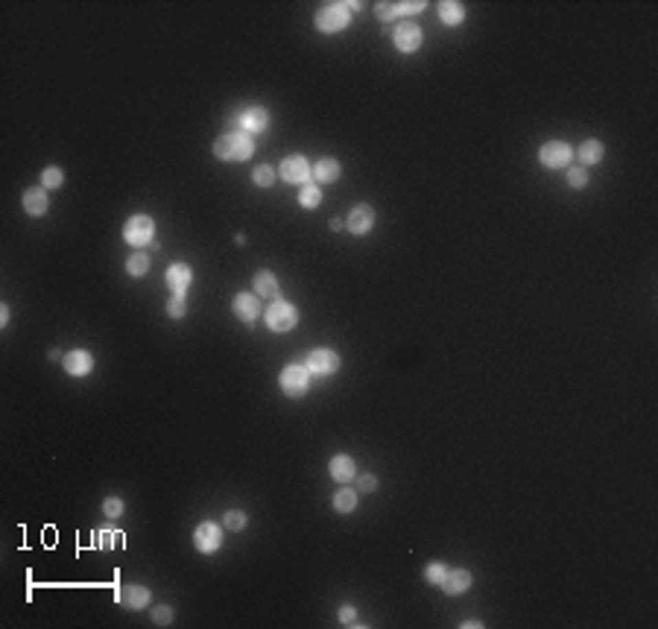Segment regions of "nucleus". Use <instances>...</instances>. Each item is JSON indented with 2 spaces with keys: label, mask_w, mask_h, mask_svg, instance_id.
I'll return each mask as SVG.
<instances>
[{
  "label": "nucleus",
  "mask_w": 658,
  "mask_h": 629,
  "mask_svg": "<svg viewBox=\"0 0 658 629\" xmlns=\"http://www.w3.org/2000/svg\"><path fill=\"white\" fill-rule=\"evenodd\" d=\"M252 138L249 132H226L214 141V156L223 161H246L252 156Z\"/></svg>",
  "instance_id": "1"
},
{
  "label": "nucleus",
  "mask_w": 658,
  "mask_h": 629,
  "mask_svg": "<svg viewBox=\"0 0 658 629\" xmlns=\"http://www.w3.org/2000/svg\"><path fill=\"white\" fill-rule=\"evenodd\" d=\"M357 9H360V3H325L316 12V27L322 32H340L349 27V21Z\"/></svg>",
  "instance_id": "2"
},
{
  "label": "nucleus",
  "mask_w": 658,
  "mask_h": 629,
  "mask_svg": "<svg viewBox=\"0 0 658 629\" xmlns=\"http://www.w3.org/2000/svg\"><path fill=\"white\" fill-rule=\"evenodd\" d=\"M263 317H267V325H270V328H272L275 334H287V331H293V328H296V322H298L296 308L290 305V301H284V299L272 301Z\"/></svg>",
  "instance_id": "3"
},
{
  "label": "nucleus",
  "mask_w": 658,
  "mask_h": 629,
  "mask_svg": "<svg viewBox=\"0 0 658 629\" xmlns=\"http://www.w3.org/2000/svg\"><path fill=\"white\" fill-rule=\"evenodd\" d=\"M281 390L284 395H290V398H302V395H307L310 390V369L307 366H287L281 372Z\"/></svg>",
  "instance_id": "4"
},
{
  "label": "nucleus",
  "mask_w": 658,
  "mask_h": 629,
  "mask_svg": "<svg viewBox=\"0 0 658 629\" xmlns=\"http://www.w3.org/2000/svg\"><path fill=\"white\" fill-rule=\"evenodd\" d=\"M155 235V223L146 214H135L129 217V223L123 228V237L129 246H149V240Z\"/></svg>",
  "instance_id": "5"
},
{
  "label": "nucleus",
  "mask_w": 658,
  "mask_h": 629,
  "mask_svg": "<svg viewBox=\"0 0 658 629\" xmlns=\"http://www.w3.org/2000/svg\"><path fill=\"white\" fill-rule=\"evenodd\" d=\"M193 544L199 553H217L219 544H223V527H217L214 521H205L196 527L193 533Z\"/></svg>",
  "instance_id": "6"
},
{
  "label": "nucleus",
  "mask_w": 658,
  "mask_h": 629,
  "mask_svg": "<svg viewBox=\"0 0 658 629\" xmlns=\"http://www.w3.org/2000/svg\"><path fill=\"white\" fill-rule=\"evenodd\" d=\"M571 156H573V149H571L568 144H564V141H550V144L541 147V153H538L541 164L550 167V170H562V167H568Z\"/></svg>",
  "instance_id": "7"
},
{
  "label": "nucleus",
  "mask_w": 658,
  "mask_h": 629,
  "mask_svg": "<svg viewBox=\"0 0 658 629\" xmlns=\"http://www.w3.org/2000/svg\"><path fill=\"white\" fill-rule=\"evenodd\" d=\"M392 44H395L401 53H415L421 47V30H419V24H413V21L398 24L395 32H392Z\"/></svg>",
  "instance_id": "8"
},
{
  "label": "nucleus",
  "mask_w": 658,
  "mask_h": 629,
  "mask_svg": "<svg viewBox=\"0 0 658 629\" xmlns=\"http://www.w3.org/2000/svg\"><path fill=\"white\" fill-rule=\"evenodd\" d=\"M307 369L314 372V375L328 378V375H333V372L340 369V354L331 352V348H316V352L307 357Z\"/></svg>",
  "instance_id": "9"
},
{
  "label": "nucleus",
  "mask_w": 658,
  "mask_h": 629,
  "mask_svg": "<svg viewBox=\"0 0 658 629\" xmlns=\"http://www.w3.org/2000/svg\"><path fill=\"white\" fill-rule=\"evenodd\" d=\"M345 228L351 235H369L375 228V208L372 205H354L349 220H345Z\"/></svg>",
  "instance_id": "10"
},
{
  "label": "nucleus",
  "mask_w": 658,
  "mask_h": 629,
  "mask_svg": "<svg viewBox=\"0 0 658 629\" xmlns=\"http://www.w3.org/2000/svg\"><path fill=\"white\" fill-rule=\"evenodd\" d=\"M149 588L146 586H138V582H129V586H120L118 588V603L126 606V609H144V606H149Z\"/></svg>",
  "instance_id": "11"
},
{
  "label": "nucleus",
  "mask_w": 658,
  "mask_h": 629,
  "mask_svg": "<svg viewBox=\"0 0 658 629\" xmlns=\"http://www.w3.org/2000/svg\"><path fill=\"white\" fill-rule=\"evenodd\" d=\"M310 164H307V158L302 156H290V158H284V164H281V176L284 182H293V184H305L310 179Z\"/></svg>",
  "instance_id": "12"
},
{
  "label": "nucleus",
  "mask_w": 658,
  "mask_h": 629,
  "mask_svg": "<svg viewBox=\"0 0 658 629\" xmlns=\"http://www.w3.org/2000/svg\"><path fill=\"white\" fill-rule=\"evenodd\" d=\"M62 363H65L67 375L83 378V375H88V372L94 369V357H91V352H85V348H76V352H67V354H65Z\"/></svg>",
  "instance_id": "13"
},
{
  "label": "nucleus",
  "mask_w": 658,
  "mask_h": 629,
  "mask_svg": "<svg viewBox=\"0 0 658 629\" xmlns=\"http://www.w3.org/2000/svg\"><path fill=\"white\" fill-rule=\"evenodd\" d=\"M234 317H240L243 322H255L261 317V299L255 293H237L232 301Z\"/></svg>",
  "instance_id": "14"
},
{
  "label": "nucleus",
  "mask_w": 658,
  "mask_h": 629,
  "mask_svg": "<svg viewBox=\"0 0 658 629\" xmlns=\"http://www.w3.org/2000/svg\"><path fill=\"white\" fill-rule=\"evenodd\" d=\"M190 281H193V270L188 264H173L167 270V287L176 296H184V290L190 287Z\"/></svg>",
  "instance_id": "15"
},
{
  "label": "nucleus",
  "mask_w": 658,
  "mask_h": 629,
  "mask_svg": "<svg viewBox=\"0 0 658 629\" xmlns=\"http://www.w3.org/2000/svg\"><path fill=\"white\" fill-rule=\"evenodd\" d=\"M47 208H50V196L44 188H30L24 191V211L30 217H44L47 214Z\"/></svg>",
  "instance_id": "16"
},
{
  "label": "nucleus",
  "mask_w": 658,
  "mask_h": 629,
  "mask_svg": "<svg viewBox=\"0 0 658 629\" xmlns=\"http://www.w3.org/2000/svg\"><path fill=\"white\" fill-rule=\"evenodd\" d=\"M471 582H474V577H471V571L465 568H454V571H448L445 579H442V588L448 594H463L471 588Z\"/></svg>",
  "instance_id": "17"
},
{
  "label": "nucleus",
  "mask_w": 658,
  "mask_h": 629,
  "mask_svg": "<svg viewBox=\"0 0 658 629\" xmlns=\"http://www.w3.org/2000/svg\"><path fill=\"white\" fill-rule=\"evenodd\" d=\"M267 123H270V114H267V109H261V106H252L246 111H240V126H243L246 132H263V129H267Z\"/></svg>",
  "instance_id": "18"
},
{
  "label": "nucleus",
  "mask_w": 658,
  "mask_h": 629,
  "mask_svg": "<svg viewBox=\"0 0 658 629\" xmlns=\"http://www.w3.org/2000/svg\"><path fill=\"white\" fill-rule=\"evenodd\" d=\"M331 477L333 480H340V483H345V480H354V474H357V465H354V457H349V454H337V457L331 460Z\"/></svg>",
  "instance_id": "19"
},
{
  "label": "nucleus",
  "mask_w": 658,
  "mask_h": 629,
  "mask_svg": "<svg viewBox=\"0 0 658 629\" xmlns=\"http://www.w3.org/2000/svg\"><path fill=\"white\" fill-rule=\"evenodd\" d=\"M424 3L421 0H413V3H377V18L380 21H392L398 15H410V12H421Z\"/></svg>",
  "instance_id": "20"
},
{
  "label": "nucleus",
  "mask_w": 658,
  "mask_h": 629,
  "mask_svg": "<svg viewBox=\"0 0 658 629\" xmlns=\"http://www.w3.org/2000/svg\"><path fill=\"white\" fill-rule=\"evenodd\" d=\"M439 18H442V24H448V27H457L465 21V6L457 3V0H442V3H439Z\"/></svg>",
  "instance_id": "21"
},
{
  "label": "nucleus",
  "mask_w": 658,
  "mask_h": 629,
  "mask_svg": "<svg viewBox=\"0 0 658 629\" xmlns=\"http://www.w3.org/2000/svg\"><path fill=\"white\" fill-rule=\"evenodd\" d=\"M252 287H255V293H261V299H272L278 293V278H275L270 270H261L255 278H252Z\"/></svg>",
  "instance_id": "22"
},
{
  "label": "nucleus",
  "mask_w": 658,
  "mask_h": 629,
  "mask_svg": "<svg viewBox=\"0 0 658 629\" xmlns=\"http://www.w3.org/2000/svg\"><path fill=\"white\" fill-rule=\"evenodd\" d=\"M314 176H316V182H325V184L337 182V179H340V161H337V158H322V161H316Z\"/></svg>",
  "instance_id": "23"
},
{
  "label": "nucleus",
  "mask_w": 658,
  "mask_h": 629,
  "mask_svg": "<svg viewBox=\"0 0 658 629\" xmlns=\"http://www.w3.org/2000/svg\"><path fill=\"white\" fill-rule=\"evenodd\" d=\"M603 153H606V147L597 141V138H591V141H585L580 149H576V156H580V161L582 164H597L600 158H603Z\"/></svg>",
  "instance_id": "24"
},
{
  "label": "nucleus",
  "mask_w": 658,
  "mask_h": 629,
  "mask_svg": "<svg viewBox=\"0 0 658 629\" xmlns=\"http://www.w3.org/2000/svg\"><path fill=\"white\" fill-rule=\"evenodd\" d=\"M94 542H97L100 551H114L118 544H123V535H120L118 530H111V527H102V530L94 535Z\"/></svg>",
  "instance_id": "25"
},
{
  "label": "nucleus",
  "mask_w": 658,
  "mask_h": 629,
  "mask_svg": "<svg viewBox=\"0 0 658 629\" xmlns=\"http://www.w3.org/2000/svg\"><path fill=\"white\" fill-rule=\"evenodd\" d=\"M333 509H337V512H354L357 509L354 489H340V492L333 495Z\"/></svg>",
  "instance_id": "26"
},
{
  "label": "nucleus",
  "mask_w": 658,
  "mask_h": 629,
  "mask_svg": "<svg viewBox=\"0 0 658 629\" xmlns=\"http://www.w3.org/2000/svg\"><path fill=\"white\" fill-rule=\"evenodd\" d=\"M126 270H129V275H135V278L146 275V270H149V255H146V252L129 255V261H126Z\"/></svg>",
  "instance_id": "27"
},
{
  "label": "nucleus",
  "mask_w": 658,
  "mask_h": 629,
  "mask_svg": "<svg viewBox=\"0 0 658 629\" xmlns=\"http://www.w3.org/2000/svg\"><path fill=\"white\" fill-rule=\"evenodd\" d=\"M319 202H322V191H319V184L305 182L302 193H298V205H302V208H316Z\"/></svg>",
  "instance_id": "28"
},
{
  "label": "nucleus",
  "mask_w": 658,
  "mask_h": 629,
  "mask_svg": "<svg viewBox=\"0 0 658 629\" xmlns=\"http://www.w3.org/2000/svg\"><path fill=\"white\" fill-rule=\"evenodd\" d=\"M252 182H255L258 188H270V184L275 182V170L270 164H261V167L252 170Z\"/></svg>",
  "instance_id": "29"
},
{
  "label": "nucleus",
  "mask_w": 658,
  "mask_h": 629,
  "mask_svg": "<svg viewBox=\"0 0 658 629\" xmlns=\"http://www.w3.org/2000/svg\"><path fill=\"white\" fill-rule=\"evenodd\" d=\"M62 182H65V173H62L59 167H47V170L41 173V188H44V191H47V188H50V191L59 188Z\"/></svg>",
  "instance_id": "30"
},
{
  "label": "nucleus",
  "mask_w": 658,
  "mask_h": 629,
  "mask_svg": "<svg viewBox=\"0 0 658 629\" xmlns=\"http://www.w3.org/2000/svg\"><path fill=\"white\" fill-rule=\"evenodd\" d=\"M223 524L228 530H243L246 527V512H240V509H228L226 515H223Z\"/></svg>",
  "instance_id": "31"
},
{
  "label": "nucleus",
  "mask_w": 658,
  "mask_h": 629,
  "mask_svg": "<svg viewBox=\"0 0 658 629\" xmlns=\"http://www.w3.org/2000/svg\"><path fill=\"white\" fill-rule=\"evenodd\" d=\"M445 574H448V568H445L442 562H430V565H427V571H424V579L433 582V586H442Z\"/></svg>",
  "instance_id": "32"
},
{
  "label": "nucleus",
  "mask_w": 658,
  "mask_h": 629,
  "mask_svg": "<svg viewBox=\"0 0 658 629\" xmlns=\"http://www.w3.org/2000/svg\"><path fill=\"white\" fill-rule=\"evenodd\" d=\"M184 310H188V301H184V296H173V299L167 301V317L182 319V317H184Z\"/></svg>",
  "instance_id": "33"
},
{
  "label": "nucleus",
  "mask_w": 658,
  "mask_h": 629,
  "mask_svg": "<svg viewBox=\"0 0 658 629\" xmlns=\"http://www.w3.org/2000/svg\"><path fill=\"white\" fill-rule=\"evenodd\" d=\"M153 623L155 626H170L173 623V609H170V606H155V609H153Z\"/></svg>",
  "instance_id": "34"
},
{
  "label": "nucleus",
  "mask_w": 658,
  "mask_h": 629,
  "mask_svg": "<svg viewBox=\"0 0 658 629\" xmlns=\"http://www.w3.org/2000/svg\"><path fill=\"white\" fill-rule=\"evenodd\" d=\"M102 512H106L109 518H120L123 515V500L120 498H106L102 500Z\"/></svg>",
  "instance_id": "35"
},
{
  "label": "nucleus",
  "mask_w": 658,
  "mask_h": 629,
  "mask_svg": "<svg viewBox=\"0 0 658 629\" xmlns=\"http://www.w3.org/2000/svg\"><path fill=\"white\" fill-rule=\"evenodd\" d=\"M568 184H571V188H585V184H588V173L582 167L568 170Z\"/></svg>",
  "instance_id": "36"
},
{
  "label": "nucleus",
  "mask_w": 658,
  "mask_h": 629,
  "mask_svg": "<svg viewBox=\"0 0 658 629\" xmlns=\"http://www.w3.org/2000/svg\"><path fill=\"white\" fill-rule=\"evenodd\" d=\"M357 489H360V492H375L377 477L375 474H357Z\"/></svg>",
  "instance_id": "37"
},
{
  "label": "nucleus",
  "mask_w": 658,
  "mask_h": 629,
  "mask_svg": "<svg viewBox=\"0 0 658 629\" xmlns=\"http://www.w3.org/2000/svg\"><path fill=\"white\" fill-rule=\"evenodd\" d=\"M340 621H342L345 626H354V623H357V609H354V606H342V609H340Z\"/></svg>",
  "instance_id": "38"
},
{
  "label": "nucleus",
  "mask_w": 658,
  "mask_h": 629,
  "mask_svg": "<svg viewBox=\"0 0 658 629\" xmlns=\"http://www.w3.org/2000/svg\"><path fill=\"white\" fill-rule=\"evenodd\" d=\"M9 322V308L3 305V308H0V325H6Z\"/></svg>",
  "instance_id": "39"
},
{
  "label": "nucleus",
  "mask_w": 658,
  "mask_h": 629,
  "mask_svg": "<svg viewBox=\"0 0 658 629\" xmlns=\"http://www.w3.org/2000/svg\"><path fill=\"white\" fill-rule=\"evenodd\" d=\"M50 360H65V354L59 352V348H50Z\"/></svg>",
  "instance_id": "40"
}]
</instances>
